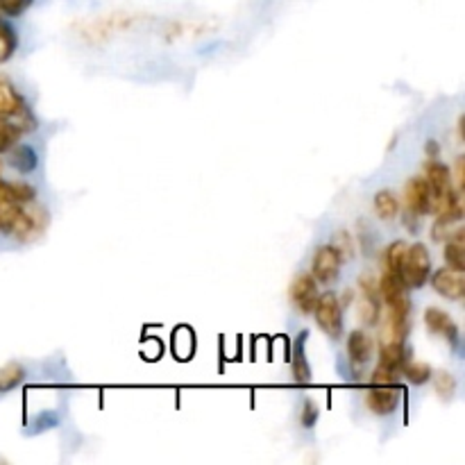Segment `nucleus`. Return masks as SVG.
I'll use <instances>...</instances> for the list:
<instances>
[{
  "mask_svg": "<svg viewBox=\"0 0 465 465\" xmlns=\"http://www.w3.org/2000/svg\"><path fill=\"white\" fill-rule=\"evenodd\" d=\"M0 118L12 123L21 134L36 127V118L25 104V98L14 89V84L5 80H0Z\"/></svg>",
  "mask_w": 465,
  "mask_h": 465,
  "instance_id": "1",
  "label": "nucleus"
},
{
  "mask_svg": "<svg viewBox=\"0 0 465 465\" xmlns=\"http://www.w3.org/2000/svg\"><path fill=\"white\" fill-rule=\"evenodd\" d=\"M430 275H431L430 248H427L425 243L407 245L402 271H400V277H402L404 286H407V289H422V286L430 282Z\"/></svg>",
  "mask_w": 465,
  "mask_h": 465,
  "instance_id": "2",
  "label": "nucleus"
},
{
  "mask_svg": "<svg viewBox=\"0 0 465 465\" xmlns=\"http://www.w3.org/2000/svg\"><path fill=\"white\" fill-rule=\"evenodd\" d=\"M313 316H316L318 327L330 336L331 341H339L343 336V304L334 291L318 295V302L313 307Z\"/></svg>",
  "mask_w": 465,
  "mask_h": 465,
  "instance_id": "3",
  "label": "nucleus"
},
{
  "mask_svg": "<svg viewBox=\"0 0 465 465\" xmlns=\"http://www.w3.org/2000/svg\"><path fill=\"white\" fill-rule=\"evenodd\" d=\"M50 225V213L44 207H36V204L27 203L23 204L21 213H18L16 223H14L12 232L9 234L16 236L21 243H32V241L39 239Z\"/></svg>",
  "mask_w": 465,
  "mask_h": 465,
  "instance_id": "4",
  "label": "nucleus"
},
{
  "mask_svg": "<svg viewBox=\"0 0 465 465\" xmlns=\"http://www.w3.org/2000/svg\"><path fill=\"white\" fill-rule=\"evenodd\" d=\"M341 266H343V257L336 250V245H321L312 259V277L318 284H331V282L339 280Z\"/></svg>",
  "mask_w": 465,
  "mask_h": 465,
  "instance_id": "5",
  "label": "nucleus"
},
{
  "mask_svg": "<svg viewBox=\"0 0 465 465\" xmlns=\"http://www.w3.org/2000/svg\"><path fill=\"white\" fill-rule=\"evenodd\" d=\"M402 404V389L398 384L395 386H372L366 393V407L368 411L375 413V416L386 418L393 416L395 411Z\"/></svg>",
  "mask_w": 465,
  "mask_h": 465,
  "instance_id": "6",
  "label": "nucleus"
},
{
  "mask_svg": "<svg viewBox=\"0 0 465 465\" xmlns=\"http://www.w3.org/2000/svg\"><path fill=\"white\" fill-rule=\"evenodd\" d=\"M425 325L431 334H440L454 350L461 345V331H459V325L454 322V318L450 316L448 312L439 307H430L425 312Z\"/></svg>",
  "mask_w": 465,
  "mask_h": 465,
  "instance_id": "7",
  "label": "nucleus"
},
{
  "mask_svg": "<svg viewBox=\"0 0 465 465\" xmlns=\"http://www.w3.org/2000/svg\"><path fill=\"white\" fill-rule=\"evenodd\" d=\"M318 295H321L318 293V282L309 272L298 275L293 280V284H291V302L304 316L313 312V307L318 302Z\"/></svg>",
  "mask_w": 465,
  "mask_h": 465,
  "instance_id": "8",
  "label": "nucleus"
},
{
  "mask_svg": "<svg viewBox=\"0 0 465 465\" xmlns=\"http://www.w3.org/2000/svg\"><path fill=\"white\" fill-rule=\"evenodd\" d=\"M431 286H434L436 293L448 300H454V302L463 300L465 295L463 272L452 271V268H440V271H436L431 275Z\"/></svg>",
  "mask_w": 465,
  "mask_h": 465,
  "instance_id": "9",
  "label": "nucleus"
},
{
  "mask_svg": "<svg viewBox=\"0 0 465 465\" xmlns=\"http://www.w3.org/2000/svg\"><path fill=\"white\" fill-rule=\"evenodd\" d=\"M372 352H375V343H372V336L363 330L350 331L348 336V357L352 363L354 371H361L371 363Z\"/></svg>",
  "mask_w": 465,
  "mask_h": 465,
  "instance_id": "10",
  "label": "nucleus"
},
{
  "mask_svg": "<svg viewBox=\"0 0 465 465\" xmlns=\"http://www.w3.org/2000/svg\"><path fill=\"white\" fill-rule=\"evenodd\" d=\"M404 204H407L409 213L416 216H427V207H430V189H427L425 177H413L404 189Z\"/></svg>",
  "mask_w": 465,
  "mask_h": 465,
  "instance_id": "11",
  "label": "nucleus"
},
{
  "mask_svg": "<svg viewBox=\"0 0 465 465\" xmlns=\"http://www.w3.org/2000/svg\"><path fill=\"white\" fill-rule=\"evenodd\" d=\"M407 341H384L380 350V363L395 372H402V366L409 361ZM402 377V375H400Z\"/></svg>",
  "mask_w": 465,
  "mask_h": 465,
  "instance_id": "12",
  "label": "nucleus"
},
{
  "mask_svg": "<svg viewBox=\"0 0 465 465\" xmlns=\"http://www.w3.org/2000/svg\"><path fill=\"white\" fill-rule=\"evenodd\" d=\"M445 262H448V268L452 271L463 272L465 271V232L463 227L459 225L452 234L445 239Z\"/></svg>",
  "mask_w": 465,
  "mask_h": 465,
  "instance_id": "13",
  "label": "nucleus"
},
{
  "mask_svg": "<svg viewBox=\"0 0 465 465\" xmlns=\"http://www.w3.org/2000/svg\"><path fill=\"white\" fill-rule=\"evenodd\" d=\"M307 331L298 334V341L293 345V354H291V368H293V380L298 384H309L312 381V366H309L307 359Z\"/></svg>",
  "mask_w": 465,
  "mask_h": 465,
  "instance_id": "14",
  "label": "nucleus"
},
{
  "mask_svg": "<svg viewBox=\"0 0 465 465\" xmlns=\"http://www.w3.org/2000/svg\"><path fill=\"white\" fill-rule=\"evenodd\" d=\"M7 153H9V163H12L18 173H23V175L36 171V166H39L36 150L30 148V145H12Z\"/></svg>",
  "mask_w": 465,
  "mask_h": 465,
  "instance_id": "15",
  "label": "nucleus"
},
{
  "mask_svg": "<svg viewBox=\"0 0 465 465\" xmlns=\"http://www.w3.org/2000/svg\"><path fill=\"white\" fill-rule=\"evenodd\" d=\"M18 48V35L9 21L0 16V64L9 62Z\"/></svg>",
  "mask_w": 465,
  "mask_h": 465,
  "instance_id": "16",
  "label": "nucleus"
},
{
  "mask_svg": "<svg viewBox=\"0 0 465 465\" xmlns=\"http://www.w3.org/2000/svg\"><path fill=\"white\" fill-rule=\"evenodd\" d=\"M23 380H25V368H23L21 363H5V366L0 368V395L18 389V386L23 384Z\"/></svg>",
  "mask_w": 465,
  "mask_h": 465,
  "instance_id": "17",
  "label": "nucleus"
},
{
  "mask_svg": "<svg viewBox=\"0 0 465 465\" xmlns=\"http://www.w3.org/2000/svg\"><path fill=\"white\" fill-rule=\"evenodd\" d=\"M375 212L381 221H393L400 213V203L389 189H381L380 193L375 195Z\"/></svg>",
  "mask_w": 465,
  "mask_h": 465,
  "instance_id": "18",
  "label": "nucleus"
},
{
  "mask_svg": "<svg viewBox=\"0 0 465 465\" xmlns=\"http://www.w3.org/2000/svg\"><path fill=\"white\" fill-rule=\"evenodd\" d=\"M193 350H195L193 331H191L189 327H180V330L173 334V352L177 354V359L186 361V359H191Z\"/></svg>",
  "mask_w": 465,
  "mask_h": 465,
  "instance_id": "19",
  "label": "nucleus"
},
{
  "mask_svg": "<svg viewBox=\"0 0 465 465\" xmlns=\"http://www.w3.org/2000/svg\"><path fill=\"white\" fill-rule=\"evenodd\" d=\"M400 375H402L407 381H411L413 386H422L431 380L434 372H431V368L427 366V363H418L413 361V359H409V361L402 366V372H400Z\"/></svg>",
  "mask_w": 465,
  "mask_h": 465,
  "instance_id": "20",
  "label": "nucleus"
},
{
  "mask_svg": "<svg viewBox=\"0 0 465 465\" xmlns=\"http://www.w3.org/2000/svg\"><path fill=\"white\" fill-rule=\"evenodd\" d=\"M404 254H407V243H404V241H395V243H391L384 252V271L393 272V275H400Z\"/></svg>",
  "mask_w": 465,
  "mask_h": 465,
  "instance_id": "21",
  "label": "nucleus"
},
{
  "mask_svg": "<svg viewBox=\"0 0 465 465\" xmlns=\"http://www.w3.org/2000/svg\"><path fill=\"white\" fill-rule=\"evenodd\" d=\"M431 380H434V391L439 393V398L443 402H450L454 398V393H457V377L448 371H440L436 375H431Z\"/></svg>",
  "mask_w": 465,
  "mask_h": 465,
  "instance_id": "22",
  "label": "nucleus"
},
{
  "mask_svg": "<svg viewBox=\"0 0 465 465\" xmlns=\"http://www.w3.org/2000/svg\"><path fill=\"white\" fill-rule=\"evenodd\" d=\"M398 381H400V372L391 371V368L381 366V363H377V368L372 371V375H371L372 386H395Z\"/></svg>",
  "mask_w": 465,
  "mask_h": 465,
  "instance_id": "23",
  "label": "nucleus"
},
{
  "mask_svg": "<svg viewBox=\"0 0 465 465\" xmlns=\"http://www.w3.org/2000/svg\"><path fill=\"white\" fill-rule=\"evenodd\" d=\"M18 136H21V132H18L9 121L0 118V154L7 153V150L16 143Z\"/></svg>",
  "mask_w": 465,
  "mask_h": 465,
  "instance_id": "24",
  "label": "nucleus"
},
{
  "mask_svg": "<svg viewBox=\"0 0 465 465\" xmlns=\"http://www.w3.org/2000/svg\"><path fill=\"white\" fill-rule=\"evenodd\" d=\"M32 5H35V0H0V14L9 18H16L23 12H27Z\"/></svg>",
  "mask_w": 465,
  "mask_h": 465,
  "instance_id": "25",
  "label": "nucleus"
},
{
  "mask_svg": "<svg viewBox=\"0 0 465 465\" xmlns=\"http://www.w3.org/2000/svg\"><path fill=\"white\" fill-rule=\"evenodd\" d=\"M318 418H321V409H318V404L313 402V400H304L302 413H300V425H302L304 430H313Z\"/></svg>",
  "mask_w": 465,
  "mask_h": 465,
  "instance_id": "26",
  "label": "nucleus"
},
{
  "mask_svg": "<svg viewBox=\"0 0 465 465\" xmlns=\"http://www.w3.org/2000/svg\"><path fill=\"white\" fill-rule=\"evenodd\" d=\"M331 245H336V250H339L341 252V257H350V254H352V248H354V243H352V239H350V234L345 230H341V232H336L334 234V243Z\"/></svg>",
  "mask_w": 465,
  "mask_h": 465,
  "instance_id": "27",
  "label": "nucleus"
},
{
  "mask_svg": "<svg viewBox=\"0 0 465 465\" xmlns=\"http://www.w3.org/2000/svg\"><path fill=\"white\" fill-rule=\"evenodd\" d=\"M452 180H457V184H454V189L459 191V193H463V184H465V159L459 157L457 163H454V175Z\"/></svg>",
  "mask_w": 465,
  "mask_h": 465,
  "instance_id": "28",
  "label": "nucleus"
},
{
  "mask_svg": "<svg viewBox=\"0 0 465 465\" xmlns=\"http://www.w3.org/2000/svg\"><path fill=\"white\" fill-rule=\"evenodd\" d=\"M425 153H427V157H430V159H439V157H440V145H439V141H436V139L427 141Z\"/></svg>",
  "mask_w": 465,
  "mask_h": 465,
  "instance_id": "29",
  "label": "nucleus"
},
{
  "mask_svg": "<svg viewBox=\"0 0 465 465\" xmlns=\"http://www.w3.org/2000/svg\"><path fill=\"white\" fill-rule=\"evenodd\" d=\"M459 139L463 141V116L459 118Z\"/></svg>",
  "mask_w": 465,
  "mask_h": 465,
  "instance_id": "30",
  "label": "nucleus"
}]
</instances>
